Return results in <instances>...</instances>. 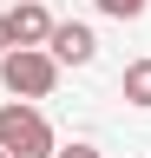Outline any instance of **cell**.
I'll return each instance as SVG.
<instances>
[{"label":"cell","mask_w":151,"mask_h":158,"mask_svg":"<svg viewBox=\"0 0 151 158\" xmlns=\"http://www.w3.org/2000/svg\"><path fill=\"white\" fill-rule=\"evenodd\" d=\"M46 46H53V59H59V66H92V59H99V33H92L85 20H59Z\"/></svg>","instance_id":"cell-3"},{"label":"cell","mask_w":151,"mask_h":158,"mask_svg":"<svg viewBox=\"0 0 151 158\" xmlns=\"http://www.w3.org/2000/svg\"><path fill=\"white\" fill-rule=\"evenodd\" d=\"M0 158H13V152H7V145H0Z\"/></svg>","instance_id":"cell-9"},{"label":"cell","mask_w":151,"mask_h":158,"mask_svg":"<svg viewBox=\"0 0 151 158\" xmlns=\"http://www.w3.org/2000/svg\"><path fill=\"white\" fill-rule=\"evenodd\" d=\"M0 86H7L13 99H46L53 86H59L53 46H13V53H0Z\"/></svg>","instance_id":"cell-2"},{"label":"cell","mask_w":151,"mask_h":158,"mask_svg":"<svg viewBox=\"0 0 151 158\" xmlns=\"http://www.w3.org/2000/svg\"><path fill=\"white\" fill-rule=\"evenodd\" d=\"M99 13H112V20H145V7L151 0H92Z\"/></svg>","instance_id":"cell-6"},{"label":"cell","mask_w":151,"mask_h":158,"mask_svg":"<svg viewBox=\"0 0 151 158\" xmlns=\"http://www.w3.org/2000/svg\"><path fill=\"white\" fill-rule=\"evenodd\" d=\"M0 145H7L13 158H53L59 138H53L46 112L33 106V99H13V106H0Z\"/></svg>","instance_id":"cell-1"},{"label":"cell","mask_w":151,"mask_h":158,"mask_svg":"<svg viewBox=\"0 0 151 158\" xmlns=\"http://www.w3.org/2000/svg\"><path fill=\"white\" fill-rule=\"evenodd\" d=\"M118 92L131 99V106H151V59H131V66L118 73Z\"/></svg>","instance_id":"cell-5"},{"label":"cell","mask_w":151,"mask_h":158,"mask_svg":"<svg viewBox=\"0 0 151 158\" xmlns=\"http://www.w3.org/2000/svg\"><path fill=\"white\" fill-rule=\"evenodd\" d=\"M53 158H105V152H99V145H59Z\"/></svg>","instance_id":"cell-8"},{"label":"cell","mask_w":151,"mask_h":158,"mask_svg":"<svg viewBox=\"0 0 151 158\" xmlns=\"http://www.w3.org/2000/svg\"><path fill=\"white\" fill-rule=\"evenodd\" d=\"M20 46V33H13V13H0V53H13Z\"/></svg>","instance_id":"cell-7"},{"label":"cell","mask_w":151,"mask_h":158,"mask_svg":"<svg viewBox=\"0 0 151 158\" xmlns=\"http://www.w3.org/2000/svg\"><path fill=\"white\" fill-rule=\"evenodd\" d=\"M53 27H59V20H53L40 0H20V7H13V33H20V46H46Z\"/></svg>","instance_id":"cell-4"}]
</instances>
